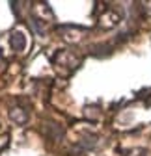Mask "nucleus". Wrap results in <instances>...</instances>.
I'll return each instance as SVG.
<instances>
[{
	"label": "nucleus",
	"instance_id": "f257e3e1",
	"mask_svg": "<svg viewBox=\"0 0 151 156\" xmlns=\"http://www.w3.org/2000/svg\"><path fill=\"white\" fill-rule=\"evenodd\" d=\"M79 58L75 56V54H71V52H67V50H60V52H56V56H54V65L58 67V65H69V69L73 71V69H77L79 67Z\"/></svg>",
	"mask_w": 151,
	"mask_h": 156
},
{
	"label": "nucleus",
	"instance_id": "f03ea898",
	"mask_svg": "<svg viewBox=\"0 0 151 156\" xmlns=\"http://www.w3.org/2000/svg\"><path fill=\"white\" fill-rule=\"evenodd\" d=\"M9 45H11V48H13L15 52L24 50V47H26V37H24V34H23L21 30L11 32V35H9Z\"/></svg>",
	"mask_w": 151,
	"mask_h": 156
},
{
	"label": "nucleus",
	"instance_id": "7ed1b4c3",
	"mask_svg": "<svg viewBox=\"0 0 151 156\" xmlns=\"http://www.w3.org/2000/svg\"><path fill=\"white\" fill-rule=\"evenodd\" d=\"M58 30L64 34L62 37H65L67 41H79V39L82 37L80 34H84V32H86L84 28H75V26H60Z\"/></svg>",
	"mask_w": 151,
	"mask_h": 156
},
{
	"label": "nucleus",
	"instance_id": "20e7f679",
	"mask_svg": "<svg viewBox=\"0 0 151 156\" xmlns=\"http://www.w3.org/2000/svg\"><path fill=\"white\" fill-rule=\"evenodd\" d=\"M9 117H11V121H15L17 125H24L28 121V112L21 106H13L9 110Z\"/></svg>",
	"mask_w": 151,
	"mask_h": 156
},
{
	"label": "nucleus",
	"instance_id": "39448f33",
	"mask_svg": "<svg viewBox=\"0 0 151 156\" xmlns=\"http://www.w3.org/2000/svg\"><path fill=\"white\" fill-rule=\"evenodd\" d=\"M120 23V15L116 13V11H110V13H106V15H103L101 17V26H105V28H110V26H116Z\"/></svg>",
	"mask_w": 151,
	"mask_h": 156
},
{
	"label": "nucleus",
	"instance_id": "423d86ee",
	"mask_svg": "<svg viewBox=\"0 0 151 156\" xmlns=\"http://www.w3.org/2000/svg\"><path fill=\"white\" fill-rule=\"evenodd\" d=\"M6 143H8V136H6V138H0V149H2Z\"/></svg>",
	"mask_w": 151,
	"mask_h": 156
}]
</instances>
